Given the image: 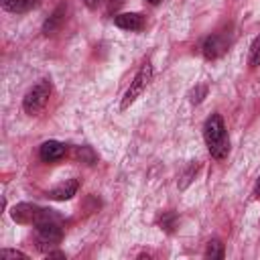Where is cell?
<instances>
[{"instance_id":"11","label":"cell","mask_w":260,"mask_h":260,"mask_svg":"<svg viewBox=\"0 0 260 260\" xmlns=\"http://www.w3.org/2000/svg\"><path fill=\"white\" fill-rule=\"evenodd\" d=\"M37 4V0H2V6L8 12H26Z\"/></svg>"},{"instance_id":"22","label":"cell","mask_w":260,"mask_h":260,"mask_svg":"<svg viewBox=\"0 0 260 260\" xmlns=\"http://www.w3.org/2000/svg\"><path fill=\"white\" fill-rule=\"evenodd\" d=\"M146 2H148V4H158L160 0H146Z\"/></svg>"},{"instance_id":"7","label":"cell","mask_w":260,"mask_h":260,"mask_svg":"<svg viewBox=\"0 0 260 260\" xmlns=\"http://www.w3.org/2000/svg\"><path fill=\"white\" fill-rule=\"evenodd\" d=\"M114 24L124 30H142L144 28V16L140 12H122L114 16Z\"/></svg>"},{"instance_id":"10","label":"cell","mask_w":260,"mask_h":260,"mask_svg":"<svg viewBox=\"0 0 260 260\" xmlns=\"http://www.w3.org/2000/svg\"><path fill=\"white\" fill-rule=\"evenodd\" d=\"M65 14H67V6H65V4H59V6L51 12V16L45 20L43 32H45V35H53L57 28H61V24L65 22Z\"/></svg>"},{"instance_id":"2","label":"cell","mask_w":260,"mask_h":260,"mask_svg":"<svg viewBox=\"0 0 260 260\" xmlns=\"http://www.w3.org/2000/svg\"><path fill=\"white\" fill-rule=\"evenodd\" d=\"M10 215H12V219L16 223H24V225H39L43 221L61 219V215L55 213L53 209H45V207H39L35 203H18V205H14Z\"/></svg>"},{"instance_id":"12","label":"cell","mask_w":260,"mask_h":260,"mask_svg":"<svg viewBox=\"0 0 260 260\" xmlns=\"http://www.w3.org/2000/svg\"><path fill=\"white\" fill-rule=\"evenodd\" d=\"M205 258H211V260H219V258H223V244H221L219 240H211V242L207 244Z\"/></svg>"},{"instance_id":"1","label":"cell","mask_w":260,"mask_h":260,"mask_svg":"<svg viewBox=\"0 0 260 260\" xmlns=\"http://www.w3.org/2000/svg\"><path fill=\"white\" fill-rule=\"evenodd\" d=\"M203 138L207 144V150L213 158L223 160L228 156L230 150V140H228V132L223 126V120L219 114H211L205 124H203Z\"/></svg>"},{"instance_id":"16","label":"cell","mask_w":260,"mask_h":260,"mask_svg":"<svg viewBox=\"0 0 260 260\" xmlns=\"http://www.w3.org/2000/svg\"><path fill=\"white\" fill-rule=\"evenodd\" d=\"M205 91H207V89H205L203 85H201V87H197V89L193 91V98H191V102H193V104H199V102L203 100V95H205Z\"/></svg>"},{"instance_id":"9","label":"cell","mask_w":260,"mask_h":260,"mask_svg":"<svg viewBox=\"0 0 260 260\" xmlns=\"http://www.w3.org/2000/svg\"><path fill=\"white\" fill-rule=\"evenodd\" d=\"M63 154H65V144H61V142H57V140H47V142H43L41 148H39V156H41L45 162L59 160Z\"/></svg>"},{"instance_id":"20","label":"cell","mask_w":260,"mask_h":260,"mask_svg":"<svg viewBox=\"0 0 260 260\" xmlns=\"http://www.w3.org/2000/svg\"><path fill=\"white\" fill-rule=\"evenodd\" d=\"M47 256H49V258H65V254H63V252H51V250H49V254H47Z\"/></svg>"},{"instance_id":"3","label":"cell","mask_w":260,"mask_h":260,"mask_svg":"<svg viewBox=\"0 0 260 260\" xmlns=\"http://www.w3.org/2000/svg\"><path fill=\"white\" fill-rule=\"evenodd\" d=\"M150 79H152V65H150V63H144V65L138 69V73L134 75V79H132L130 87L126 89V93H124V98H122L120 108H122V110L130 108V106L136 102V98H138V95L148 87Z\"/></svg>"},{"instance_id":"4","label":"cell","mask_w":260,"mask_h":260,"mask_svg":"<svg viewBox=\"0 0 260 260\" xmlns=\"http://www.w3.org/2000/svg\"><path fill=\"white\" fill-rule=\"evenodd\" d=\"M49 95H51V83H49L47 79L39 81L37 85H32V87L26 91V95H24V100H22V108H24V112L30 114V116L39 114V112L45 108Z\"/></svg>"},{"instance_id":"21","label":"cell","mask_w":260,"mask_h":260,"mask_svg":"<svg viewBox=\"0 0 260 260\" xmlns=\"http://www.w3.org/2000/svg\"><path fill=\"white\" fill-rule=\"evenodd\" d=\"M254 195H256V197H260V179L256 181V187H254Z\"/></svg>"},{"instance_id":"8","label":"cell","mask_w":260,"mask_h":260,"mask_svg":"<svg viewBox=\"0 0 260 260\" xmlns=\"http://www.w3.org/2000/svg\"><path fill=\"white\" fill-rule=\"evenodd\" d=\"M77 189H79V181L77 179H67V181L59 183L57 187H53L49 191V197L55 199V201H67L77 193Z\"/></svg>"},{"instance_id":"17","label":"cell","mask_w":260,"mask_h":260,"mask_svg":"<svg viewBox=\"0 0 260 260\" xmlns=\"http://www.w3.org/2000/svg\"><path fill=\"white\" fill-rule=\"evenodd\" d=\"M195 171H197V165H191V167H189V171H187V173L183 175V181H181V187H187V185H189V181H191V175H193Z\"/></svg>"},{"instance_id":"19","label":"cell","mask_w":260,"mask_h":260,"mask_svg":"<svg viewBox=\"0 0 260 260\" xmlns=\"http://www.w3.org/2000/svg\"><path fill=\"white\" fill-rule=\"evenodd\" d=\"M83 4H85L87 8H91V10H93V8H98V6L102 4V0H83Z\"/></svg>"},{"instance_id":"13","label":"cell","mask_w":260,"mask_h":260,"mask_svg":"<svg viewBox=\"0 0 260 260\" xmlns=\"http://www.w3.org/2000/svg\"><path fill=\"white\" fill-rule=\"evenodd\" d=\"M250 65L252 67H256V65H260V35L254 39V43H252V47H250Z\"/></svg>"},{"instance_id":"14","label":"cell","mask_w":260,"mask_h":260,"mask_svg":"<svg viewBox=\"0 0 260 260\" xmlns=\"http://www.w3.org/2000/svg\"><path fill=\"white\" fill-rule=\"evenodd\" d=\"M77 156H79L81 160L85 158L89 165L95 160V154H93V152H91V148H87V146H81V148H77Z\"/></svg>"},{"instance_id":"15","label":"cell","mask_w":260,"mask_h":260,"mask_svg":"<svg viewBox=\"0 0 260 260\" xmlns=\"http://www.w3.org/2000/svg\"><path fill=\"white\" fill-rule=\"evenodd\" d=\"M0 256L6 258V260H8V258H12V260H16V258H18V260H26V254H22V252H18V250H2Z\"/></svg>"},{"instance_id":"6","label":"cell","mask_w":260,"mask_h":260,"mask_svg":"<svg viewBox=\"0 0 260 260\" xmlns=\"http://www.w3.org/2000/svg\"><path fill=\"white\" fill-rule=\"evenodd\" d=\"M228 37L221 35V32H215V35H209L205 41H203V55L207 59H217L219 55H223L228 51Z\"/></svg>"},{"instance_id":"5","label":"cell","mask_w":260,"mask_h":260,"mask_svg":"<svg viewBox=\"0 0 260 260\" xmlns=\"http://www.w3.org/2000/svg\"><path fill=\"white\" fill-rule=\"evenodd\" d=\"M61 219H51V221H43L37 228V240H39V248H45V246H53L57 244L61 238H63V230H61Z\"/></svg>"},{"instance_id":"18","label":"cell","mask_w":260,"mask_h":260,"mask_svg":"<svg viewBox=\"0 0 260 260\" xmlns=\"http://www.w3.org/2000/svg\"><path fill=\"white\" fill-rule=\"evenodd\" d=\"M160 223L165 225V230H169V232H171V230H173V225H175V215H173V213L165 215V217L160 219Z\"/></svg>"}]
</instances>
